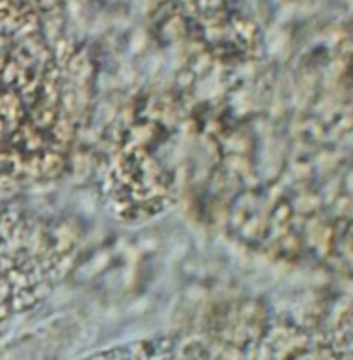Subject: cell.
Wrapping results in <instances>:
<instances>
[{
  "mask_svg": "<svg viewBox=\"0 0 353 360\" xmlns=\"http://www.w3.org/2000/svg\"><path fill=\"white\" fill-rule=\"evenodd\" d=\"M84 360H300V350H290V340L279 331L231 340L179 335L121 345Z\"/></svg>",
  "mask_w": 353,
  "mask_h": 360,
  "instance_id": "6da1fadb",
  "label": "cell"
}]
</instances>
